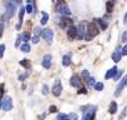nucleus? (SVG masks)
<instances>
[{
    "label": "nucleus",
    "mask_w": 127,
    "mask_h": 120,
    "mask_svg": "<svg viewBox=\"0 0 127 120\" xmlns=\"http://www.w3.org/2000/svg\"><path fill=\"white\" fill-rule=\"evenodd\" d=\"M0 75H1V73H0Z\"/></svg>",
    "instance_id": "obj_51"
},
{
    "label": "nucleus",
    "mask_w": 127,
    "mask_h": 120,
    "mask_svg": "<svg viewBox=\"0 0 127 120\" xmlns=\"http://www.w3.org/2000/svg\"><path fill=\"white\" fill-rule=\"evenodd\" d=\"M71 64V58L69 55H64L62 56V65L64 66H70Z\"/></svg>",
    "instance_id": "obj_15"
},
{
    "label": "nucleus",
    "mask_w": 127,
    "mask_h": 120,
    "mask_svg": "<svg viewBox=\"0 0 127 120\" xmlns=\"http://www.w3.org/2000/svg\"><path fill=\"white\" fill-rule=\"evenodd\" d=\"M51 60H52V56L50 54H46L44 58H42V66L45 69H50L51 66Z\"/></svg>",
    "instance_id": "obj_12"
},
{
    "label": "nucleus",
    "mask_w": 127,
    "mask_h": 120,
    "mask_svg": "<svg viewBox=\"0 0 127 120\" xmlns=\"http://www.w3.org/2000/svg\"><path fill=\"white\" fill-rule=\"evenodd\" d=\"M28 76H29V71H28V73H25V74H23V75H20V76H19V80H20V81H24Z\"/></svg>",
    "instance_id": "obj_32"
},
{
    "label": "nucleus",
    "mask_w": 127,
    "mask_h": 120,
    "mask_svg": "<svg viewBox=\"0 0 127 120\" xmlns=\"http://www.w3.org/2000/svg\"><path fill=\"white\" fill-rule=\"evenodd\" d=\"M90 110H86L85 111V114H84V120H91V119H94L95 118V115H96V110H97V106H90L89 108Z\"/></svg>",
    "instance_id": "obj_7"
},
{
    "label": "nucleus",
    "mask_w": 127,
    "mask_h": 120,
    "mask_svg": "<svg viewBox=\"0 0 127 120\" xmlns=\"http://www.w3.org/2000/svg\"><path fill=\"white\" fill-rule=\"evenodd\" d=\"M56 111H57V108L55 105H51L50 109H49V113H56Z\"/></svg>",
    "instance_id": "obj_35"
},
{
    "label": "nucleus",
    "mask_w": 127,
    "mask_h": 120,
    "mask_svg": "<svg viewBox=\"0 0 127 120\" xmlns=\"http://www.w3.org/2000/svg\"><path fill=\"white\" fill-rule=\"evenodd\" d=\"M76 30H77V39H80V40H84V38H85V34H86V26L81 23V24H79V26L76 28Z\"/></svg>",
    "instance_id": "obj_10"
},
{
    "label": "nucleus",
    "mask_w": 127,
    "mask_h": 120,
    "mask_svg": "<svg viewBox=\"0 0 127 120\" xmlns=\"http://www.w3.org/2000/svg\"><path fill=\"white\" fill-rule=\"evenodd\" d=\"M56 1H57L59 4H62V3H65V0H56Z\"/></svg>",
    "instance_id": "obj_46"
},
{
    "label": "nucleus",
    "mask_w": 127,
    "mask_h": 120,
    "mask_svg": "<svg viewBox=\"0 0 127 120\" xmlns=\"http://www.w3.org/2000/svg\"><path fill=\"white\" fill-rule=\"evenodd\" d=\"M123 88H125V85H123V83L121 81V83H120V84L117 85V88H116V91H115V95H116V96H120V94L122 93V89H123Z\"/></svg>",
    "instance_id": "obj_20"
},
{
    "label": "nucleus",
    "mask_w": 127,
    "mask_h": 120,
    "mask_svg": "<svg viewBox=\"0 0 127 120\" xmlns=\"http://www.w3.org/2000/svg\"><path fill=\"white\" fill-rule=\"evenodd\" d=\"M4 51H5V45H4V44H1V45H0V58H3Z\"/></svg>",
    "instance_id": "obj_33"
},
{
    "label": "nucleus",
    "mask_w": 127,
    "mask_h": 120,
    "mask_svg": "<svg viewBox=\"0 0 127 120\" xmlns=\"http://www.w3.org/2000/svg\"><path fill=\"white\" fill-rule=\"evenodd\" d=\"M125 111H126V113H127V106H126V108H125Z\"/></svg>",
    "instance_id": "obj_50"
},
{
    "label": "nucleus",
    "mask_w": 127,
    "mask_h": 120,
    "mask_svg": "<svg viewBox=\"0 0 127 120\" xmlns=\"http://www.w3.org/2000/svg\"><path fill=\"white\" fill-rule=\"evenodd\" d=\"M86 34H85V38L86 40H91L94 36H97L100 34V29L97 28V25L95 23H89L87 24V28H86Z\"/></svg>",
    "instance_id": "obj_1"
},
{
    "label": "nucleus",
    "mask_w": 127,
    "mask_h": 120,
    "mask_svg": "<svg viewBox=\"0 0 127 120\" xmlns=\"http://www.w3.org/2000/svg\"><path fill=\"white\" fill-rule=\"evenodd\" d=\"M121 56H122L121 51H113V54H112V60H113L115 63H118L120 60H121Z\"/></svg>",
    "instance_id": "obj_16"
},
{
    "label": "nucleus",
    "mask_w": 127,
    "mask_h": 120,
    "mask_svg": "<svg viewBox=\"0 0 127 120\" xmlns=\"http://www.w3.org/2000/svg\"><path fill=\"white\" fill-rule=\"evenodd\" d=\"M76 36H77V30H76V26L70 25V26H69V30H67V38H69L70 40H74V39H76Z\"/></svg>",
    "instance_id": "obj_11"
},
{
    "label": "nucleus",
    "mask_w": 127,
    "mask_h": 120,
    "mask_svg": "<svg viewBox=\"0 0 127 120\" xmlns=\"http://www.w3.org/2000/svg\"><path fill=\"white\" fill-rule=\"evenodd\" d=\"M47 93H49V88H47V85H44L42 86V94L44 95H47Z\"/></svg>",
    "instance_id": "obj_34"
},
{
    "label": "nucleus",
    "mask_w": 127,
    "mask_h": 120,
    "mask_svg": "<svg viewBox=\"0 0 127 120\" xmlns=\"http://www.w3.org/2000/svg\"><path fill=\"white\" fill-rule=\"evenodd\" d=\"M106 10H107V13H112V11H113V3L107 1V4H106Z\"/></svg>",
    "instance_id": "obj_25"
},
{
    "label": "nucleus",
    "mask_w": 127,
    "mask_h": 120,
    "mask_svg": "<svg viewBox=\"0 0 127 120\" xmlns=\"http://www.w3.org/2000/svg\"><path fill=\"white\" fill-rule=\"evenodd\" d=\"M121 54H122V55H127V45H125V46L122 48V50H121Z\"/></svg>",
    "instance_id": "obj_39"
},
{
    "label": "nucleus",
    "mask_w": 127,
    "mask_h": 120,
    "mask_svg": "<svg viewBox=\"0 0 127 120\" xmlns=\"http://www.w3.org/2000/svg\"><path fill=\"white\" fill-rule=\"evenodd\" d=\"M3 33H4V25L3 23H0V38L3 36Z\"/></svg>",
    "instance_id": "obj_40"
},
{
    "label": "nucleus",
    "mask_w": 127,
    "mask_h": 120,
    "mask_svg": "<svg viewBox=\"0 0 127 120\" xmlns=\"http://www.w3.org/2000/svg\"><path fill=\"white\" fill-rule=\"evenodd\" d=\"M95 90H97V91H102L103 90V84L102 83H95Z\"/></svg>",
    "instance_id": "obj_26"
},
{
    "label": "nucleus",
    "mask_w": 127,
    "mask_h": 120,
    "mask_svg": "<svg viewBox=\"0 0 127 120\" xmlns=\"http://www.w3.org/2000/svg\"><path fill=\"white\" fill-rule=\"evenodd\" d=\"M96 21L100 24V28H101L102 30H106V29H107V26H108L107 21H105L103 19H96Z\"/></svg>",
    "instance_id": "obj_18"
},
{
    "label": "nucleus",
    "mask_w": 127,
    "mask_h": 120,
    "mask_svg": "<svg viewBox=\"0 0 127 120\" xmlns=\"http://www.w3.org/2000/svg\"><path fill=\"white\" fill-rule=\"evenodd\" d=\"M121 81L123 83V85H125V86H127V74H126V76H125V78H123Z\"/></svg>",
    "instance_id": "obj_43"
},
{
    "label": "nucleus",
    "mask_w": 127,
    "mask_h": 120,
    "mask_svg": "<svg viewBox=\"0 0 127 120\" xmlns=\"http://www.w3.org/2000/svg\"><path fill=\"white\" fill-rule=\"evenodd\" d=\"M41 15H42V18H41L40 23H41L42 25H45V24L47 23V20H49V14H47V13H44V11H42V14H41Z\"/></svg>",
    "instance_id": "obj_22"
},
{
    "label": "nucleus",
    "mask_w": 127,
    "mask_h": 120,
    "mask_svg": "<svg viewBox=\"0 0 127 120\" xmlns=\"http://www.w3.org/2000/svg\"><path fill=\"white\" fill-rule=\"evenodd\" d=\"M56 10H57L61 15H64V16H70V15H71V10H70V8H69L65 3H62V4H57Z\"/></svg>",
    "instance_id": "obj_3"
},
{
    "label": "nucleus",
    "mask_w": 127,
    "mask_h": 120,
    "mask_svg": "<svg viewBox=\"0 0 127 120\" xmlns=\"http://www.w3.org/2000/svg\"><path fill=\"white\" fill-rule=\"evenodd\" d=\"M0 109H1V100H0Z\"/></svg>",
    "instance_id": "obj_49"
},
{
    "label": "nucleus",
    "mask_w": 127,
    "mask_h": 120,
    "mask_svg": "<svg viewBox=\"0 0 127 120\" xmlns=\"http://www.w3.org/2000/svg\"><path fill=\"white\" fill-rule=\"evenodd\" d=\"M122 40H123V41H127V31H123V34H122Z\"/></svg>",
    "instance_id": "obj_42"
},
{
    "label": "nucleus",
    "mask_w": 127,
    "mask_h": 120,
    "mask_svg": "<svg viewBox=\"0 0 127 120\" xmlns=\"http://www.w3.org/2000/svg\"><path fill=\"white\" fill-rule=\"evenodd\" d=\"M110 1H111V3H113V4H115V1H116V0H110Z\"/></svg>",
    "instance_id": "obj_48"
},
{
    "label": "nucleus",
    "mask_w": 127,
    "mask_h": 120,
    "mask_svg": "<svg viewBox=\"0 0 127 120\" xmlns=\"http://www.w3.org/2000/svg\"><path fill=\"white\" fill-rule=\"evenodd\" d=\"M52 95L54 96H60L61 95V91H62V85H61V81L60 80H55L54 83V86H52Z\"/></svg>",
    "instance_id": "obj_8"
},
{
    "label": "nucleus",
    "mask_w": 127,
    "mask_h": 120,
    "mask_svg": "<svg viewBox=\"0 0 127 120\" xmlns=\"http://www.w3.org/2000/svg\"><path fill=\"white\" fill-rule=\"evenodd\" d=\"M24 14H25V8H21V9L19 10V24L16 25V29H20V26H21V24H23Z\"/></svg>",
    "instance_id": "obj_13"
},
{
    "label": "nucleus",
    "mask_w": 127,
    "mask_h": 120,
    "mask_svg": "<svg viewBox=\"0 0 127 120\" xmlns=\"http://www.w3.org/2000/svg\"><path fill=\"white\" fill-rule=\"evenodd\" d=\"M118 71V69L116 68V66H113V68H111L108 71H107V74H106V79H112L115 75H116V73Z\"/></svg>",
    "instance_id": "obj_14"
},
{
    "label": "nucleus",
    "mask_w": 127,
    "mask_h": 120,
    "mask_svg": "<svg viewBox=\"0 0 127 120\" xmlns=\"http://www.w3.org/2000/svg\"><path fill=\"white\" fill-rule=\"evenodd\" d=\"M4 84H0V100L3 99V95H4Z\"/></svg>",
    "instance_id": "obj_31"
},
{
    "label": "nucleus",
    "mask_w": 127,
    "mask_h": 120,
    "mask_svg": "<svg viewBox=\"0 0 127 120\" xmlns=\"http://www.w3.org/2000/svg\"><path fill=\"white\" fill-rule=\"evenodd\" d=\"M4 5H5V9H6V15L9 18L14 16L15 11H16V5L14 1H11V0H5L4 1Z\"/></svg>",
    "instance_id": "obj_2"
},
{
    "label": "nucleus",
    "mask_w": 127,
    "mask_h": 120,
    "mask_svg": "<svg viewBox=\"0 0 127 120\" xmlns=\"http://www.w3.org/2000/svg\"><path fill=\"white\" fill-rule=\"evenodd\" d=\"M14 1H15L16 4H21V3H23V0H14Z\"/></svg>",
    "instance_id": "obj_45"
},
{
    "label": "nucleus",
    "mask_w": 127,
    "mask_h": 120,
    "mask_svg": "<svg viewBox=\"0 0 127 120\" xmlns=\"http://www.w3.org/2000/svg\"><path fill=\"white\" fill-rule=\"evenodd\" d=\"M20 65H21L23 68H25V69H30V66H31L29 59H23L21 61H20Z\"/></svg>",
    "instance_id": "obj_17"
},
{
    "label": "nucleus",
    "mask_w": 127,
    "mask_h": 120,
    "mask_svg": "<svg viewBox=\"0 0 127 120\" xmlns=\"http://www.w3.org/2000/svg\"><path fill=\"white\" fill-rule=\"evenodd\" d=\"M26 1H28V4H30V3L32 1V0H26Z\"/></svg>",
    "instance_id": "obj_47"
},
{
    "label": "nucleus",
    "mask_w": 127,
    "mask_h": 120,
    "mask_svg": "<svg viewBox=\"0 0 127 120\" xmlns=\"http://www.w3.org/2000/svg\"><path fill=\"white\" fill-rule=\"evenodd\" d=\"M90 78V74H89V70H82V73H81V79L82 80H85V81H87V79Z\"/></svg>",
    "instance_id": "obj_24"
},
{
    "label": "nucleus",
    "mask_w": 127,
    "mask_h": 120,
    "mask_svg": "<svg viewBox=\"0 0 127 120\" xmlns=\"http://www.w3.org/2000/svg\"><path fill=\"white\" fill-rule=\"evenodd\" d=\"M121 76H122V71H121V70H118V71L116 73V75H115V76H113L112 79H113V80H118V79H120Z\"/></svg>",
    "instance_id": "obj_30"
},
{
    "label": "nucleus",
    "mask_w": 127,
    "mask_h": 120,
    "mask_svg": "<svg viewBox=\"0 0 127 120\" xmlns=\"http://www.w3.org/2000/svg\"><path fill=\"white\" fill-rule=\"evenodd\" d=\"M77 93H79V94H86V93H87V90H86L85 88H80V90H79Z\"/></svg>",
    "instance_id": "obj_41"
},
{
    "label": "nucleus",
    "mask_w": 127,
    "mask_h": 120,
    "mask_svg": "<svg viewBox=\"0 0 127 120\" xmlns=\"http://www.w3.org/2000/svg\"><path fill=\"white\" fill-rule=\"evenodd\" d=\"M57 23H59V25H60V28L61 29H65V28H67V26H70V25H72V20L70 19V18H65V16H61V18H59L57 19Z\"/></svg>",
    "instance_id": "obj_5"
},
{
    "label": "nucleus",
    "mask_w": 127,
    "mask_h": 120,
    "mask_svg": "<svg viewBox=\"0 0 127 120\" xmlns=\"http://www.w3.org/2000/svg\"><path fill=\"white\" fill-rule=\"evenodd\" d=\"M41 36L44 38V40H46L49 44H51L52 38H54V31L51 29H44V30H41Z\"/></svg>",
    "instance_id": "obj_6"
},
{
    "label": "nucleus",
    "mask_w": 127,
    "mask_h": 120,
    "mask_svg": "<svg viewBox=\"0 0 127 120\" xmlns=\"http://www.w3.org/2000/svg\"><path fill=\"white\" fill-rule=\"evenodd\" d=\"M108 111H110V114H115V113L117 111V103H116V101H112V103L110 104Z\"/></svg>",
    "instance_id": "obj_19"
},
{
    "label": "nucleus",
    "mask_w": 127,
    "mask_h": 120,
    "mask_svg": "<svg viewBox=\"0 0 127 120\" xmlns=\"http://www.w3.org/2000/svg\"><path fill=\"white\" fill-rule=\"evenodd\" d=\"M123 24H125V25L127 24V14H125V18H123Z\"/></svg>",
    "instance_id": "obj_44"
},
{
    "label": "nucleus",
    "mask_w": 127,
    "mask_h": 120,
    "mask_svg": "<svg viewBox=\"0 0 127 120\" xmlns=\"http://www.w3.org/2000/svg\"><path fill=\"white\" fill-rule=\"evenodd\" d=\"M30 40V33H24L23 35H21V41H24V43H28Z\"/></svg>",
    "instance_id": "obj_23"
},
{
    "label": "nucleus",
    "mask_w": 127,
    "mask_h": 120,
    "mask_svg": "<svg viewBox=\"0 0 127 120\" xmlns=\"http://www.w3.org/2000/svg\"><path fill=\"white\" fill-rule=\"evenodd\" d=\"M57 119L59 120H67L69 119V115H66V114H59L57 115Z\"/></svg>",
    "instance_id": "obj_27"
},
{
    "label": "nucleus",
    "mask_w": 127,
    "mask_h": 120,
    "mask_svg": "<svg viewBox=\"0 0 127 120\" xmlns=\"http://www.w3.org/2000/svg\"><path fill=\"white\" fill-rule=\"evenodd\" d=\"M32 11H34V8H32L30 4H28V6L25 8V13H29V14H31Z\"/></svg>",
    "instance_id": "obj_28"
},
{
    "label": "nucleus",
    "mask_w": 127,
    "mask_h": 120,
    "mask_svg": "<svg viewBox=\"0 0 127 120\" xmlns=\"http://www.w3.org/2000/svg\"><path fill=\"white\" fill-rule=\"evenodd\" d=\"M20 49H21V51H24V53H29V51L31 50V46H30L28 43H24V44L20 46Z\"/></svg>",
    "instance_id": "obj_21"
},
{
    "label": "nucleus",
    "mask_w": 127,
    "mask_h": 120,
    "mask_svg": "<svg viewBox=\"0 0 127 120\" xmlns=\"http://www.w3.org/2000/svg\"><path fill=\"white\" fill-rule=\"evenodd\" d=\"M70 84L74 88H81L82 86V79L79 75H72L70 79Z\"/></svg>",
    "instance_id": "obj_9"
},
{
    "label": "nucleus",
    "mask_w": 127,
    "mask_h": 120,
    "mask_svg": "<svg viewBox=\"0 0 127 120\" xmlns=\"http://www.w3.org/2000/svg\"><path fill=\"white\" fill-rule=\"evenodd\" d=\"M20 43H21V35H19V36H18V39H16V43H15V46L18 48V46L20 45Z\"/></svg>",
    "instance_id": "obj_38"
},
{
    "label": "nucleus",
    "mask_w": 127,
    "mask_h": 120,
    "mask_svg": "<svg viewBox=\"0 0 127 120\" xmlns=\"http://www.w3.org/2000/svg\"><path fill=\"white\" fill-rule=\"evenodd\" d=\"M40 41V36H36V35H34V38H32V43L34 44H37Z\"/></svg>",
    "instance_id": "obj_36"
},
{
    "label": "nucleus",
    "mask_w": 127,
    "mask_h": 120,
    "mask_svg": "<svg viewBox=\"0 0 127 120\" xmlns=\"http://www.w3.org/2000/svg\"><path fill=\"white\" fill-rule=\"evenodd\" d=\"M69 119H71V120H76V119H77V115L74 114V113H71V114H69Z\"/></svg>",
    "instance_id": "obj_37"
},
{
    "label": "nucleus",
    "mask_w": 127,
    "mask_h": 120,
    "mask_svg": "<svg viewBox=\"0 0 127 120\" xmlns=\"http://www.w3.org/2000/svg\"><path fill=\"white\" fill-rule=\"evenodd\" d=\"M87 83H89V85H90L91 88H94V85H95V83H96V81H95V78H89V79H87Z\"/></svg>",
    "instance_id": "obj_29"
},
{
    "label": "nucleus",
    "mask_w": 127,
    "mask_h": 120,
    "mask_svg": "<svg viewBox=\"0 0 127 120\" xmlns=\"http://www.w3.org/2000/svg\"><path fill=\"white\" fill-rule=\"evenodd\" d=\"M1 109L4 111H9L13 109V99L10 96H6L4 99H1Z\"/></svg>",
    "instance_id": "obj_4"
}]
</instances>
